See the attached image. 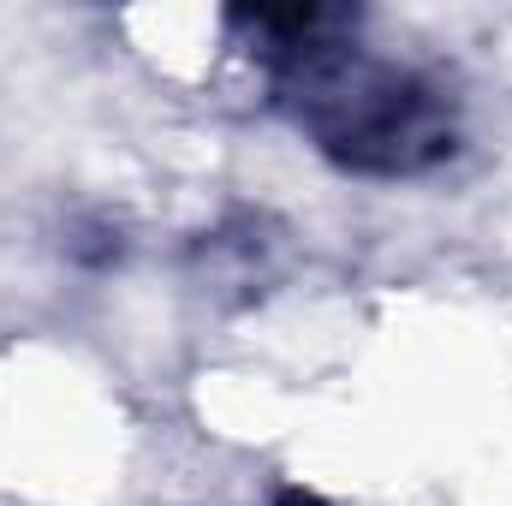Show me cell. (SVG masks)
<instances>
[{"label":"cell","mask_w":512,"mask_h":506,"mask_svg":"<svg viewBox=\"0 0 512 506\" xmlns=\"http://www.w3.org/2000/svg\"><path fill=\"white\" fill-rule=\"evenodd\" d=\"M233 18L262 36L280 102L346 173L405 179L429 173L459 149L453 96L417 66L352 48L346 12L292 6V12H233Z\"/></svg>","instance_id":"1"}]
</instances>
